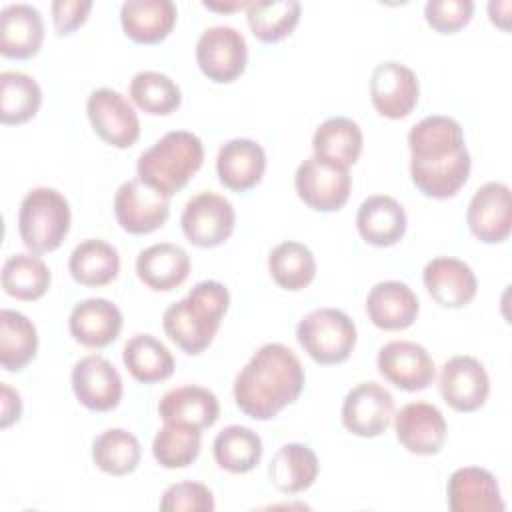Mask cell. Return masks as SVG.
Returning <instances> with one entry per match:
<instances>
[{"label": "cell", "mask_w": 512, "mask_h": 512, "mask_svg": "<svg viewBox=\"0 0 512 512\" xmlns=\"http://www.w3.org/2000/svg\"><path fill=\"white\" fill-rule=\"evenodd\" d=\"M410 178L428 198L446 200L460 192L472 168L462 126L442 114L416 122L408 132Z\"/></svg>", "instance_id": "obj_1"}, {"label": "cell", "mask_w": 512, "mask_h": 512, "mask_svg": "<svg viewBox=\"0 0 512 512\" xmlns=\"http://www.w3.org/2000/svg\"><path fill=\"white\" fill-rule=\"evenodd\" d=\"M304 380L298 356L280 342H268L236 374L234 400L246 416L270 420L300 396Z\"/></svg>", "instance_id": "obj_2"}, {"label": "cell", "mask_w": 512, "mask_h": 512, "mask_svg": "<svg viewBox=\"0 0 512 512\" xmlns=\"http://www.w3.org/2000/svg\"><path fill=\"white\" fill-rule=\"evenodd\" d=\"M228 306V288L218 280H202L164 310V332L182 352L196 356L212 344Z\"/></svg>", "instance_id": "obj_3"}, {"label": "cell", "mask_w": 512, "mask_h": 512, "mask_svg": "<svg viewBox=\"0 0 512 512\" xmlns=\"http://www.w3.org/2000/svg\"><path fill=\"white\" fill-rule=\"evenodd\" d=\"M202 162V140L188 130H172L140 154L136 172L144 184L174 196L200 170Z\"/></svg>", "instance_id": "obj_4"}, {"label": "cell", "mask_w": 512, "mask_h": 512, "mask_svg": "<svg viewBox=\"0 0 512 512\" xmlns=\"http://www.w3.org/2000/svg\"><path fill=\"white\" fill-rule=\"evenodd\" d=\"M70 206L54 188H32L20 202L18 232L24 246L34 254L56 250L70 232Z\"/></svg>", "instance_id": "obj_5"}, {"label": "cell", "mask_w": 512, "mask_h": 512, "mask_svg": "<svg viewBox=\"0 0 512 512\" xmlns=\"http://www.w3.org/2000/svg\"><path fill=\"white\" fill-rule=\"evenodd\" d=\"M298 344L322 366H334L352 354L356 346V326L338 308H318L308 312L296 326Z\"/></svg>", "instance_id": "obj_6"}, {"label": "cell", "mask_w": 512, "mask_h": 512, "mask_svg": "<svg viewBox=\"0 0 512 512\" xmlns=\"http://www.w3.org/2000/svg\"><path fill=\"white\" fill-rule=\"evenodd\" d=\"M196 62L208 80L216 84L234 82L248 62L246 38L232 26H210L196 42Z\"/></svg>", "instance_id": "obj_7"}, {"label": "cell", "mask_w": 512, "mask_h": 512, "mask_svg": "<svg viewBox=\"0 0 512 512\" xmlns=\"http://www.w3.org/2000/svg\"><path fill=\"white\" fill-rule=\"evenodd\" d=\"M234 222L232 202L216 192H198L186 202L180 216L184 236L198 248H216L226 242L234 230Z\"/></svg>", "instance_id": "obj_8"}, {"label": "cell", "mask_w": 512, "mask_h": 512, "mask_svg": "<svg viewBox=\"0 0 512 512\" xmlns=\"http://www.w3.org/2000/svg\"><path fill=\"white\" fill-rule=\"evenodd\" d=\"M114 214L122 230L130 234H150L168 220L170 196L144 184L140 178H132L116 190Z\"/></svg>", "instance_id": "obj_9"}, {"label": "cell", "mask_w": 512, "mask_h": 512, "mask_svg": "<svg viewBox=\"0 0 512 512\" xmlns=\"http://www.w3.org/2000/svg\"><path fill=\"white\" fill-rule=\"evenodd\" d=\"M294 188L308 208L318 212H336L350 198L352 178L348 170L310 156L296 168Z\"/></svg>", "instance_id": "obj_10"}, {"label": "cell", "mask_w": 512, "mask_h": 512, "mask_svg": "<svg viewBox=\"0 0 512 512\" xmlns=\"http://www.w3.org/2000/svg\"><path fill=\"white\" fill-rule=\"evenodd\" d=\"M94 132L114 148H128L140 136V120L126 96L112 88H96L86 100Z\"/></svg>", "instance_id": "obj_11"}, {"label": "cell", "mask_w": 512, "mask_h": 512, "mask_svg": "<svg viewBox=\"0 0 512 512\" xmlns=\"http://www.w3.org/2000/svg\"><path fill=\"white\" fill-rule=\"evenodd\" d=\"M438 390L452 410L474 412L488 400L490 378L480 360L458 354L444 362L438 378Z\"/></svg>", "instance_id": "obj_12"}, {"label": "cell", "mask_w": 512, "mask_h": 512, "mask_svg": "<svg viewBox=\"0 0 512 512\" xmlns=\"http://www.w3.org/2000/svg\"><path fill=\"white\" fill-rule=\"evenodd\" d=\"M394 418V396L378 382H360L342 402V424L360 438L386 432Z\"/></svg>", "instance_id": "obj_13"}, {"label": "cell", "mask_w": 512, "mask_h": 512, "mask_svg": "<svg viewBox=\"0 0 512 512\" xmlns=\"http://www.w3.org/2000/svg\"><path fill=\"white\" fill-rule=\"evenodd\" d=\"M418 96V78L406 64L388 60L374 68L370 78V100L380 116L390 120L408 116L416 108Z\"/></svg>", "instance_id": "obj_14"}, {"label": "cell", "mask_w": 512, "mask_h": 512, "mask_svg": "<svg viewBox=\"0 0 512 512\" xmlns=\"http://www.w3.org/2000/svg\"><path fill=\"white\" fill-rule=\"evenodd\" d=\"M380 374L400 390L416 392L432 384L436 366L428 350L410 340H392L378 350Z\"/></svg>", "instance_id": "obj_15"}, {"label": "cell", "mask_w": 512, "mask_h": 512, "mask_svg": "<svg viewBox=\"0 0 512 512\" xmlns=\"http://www.w3.org/2000/svg\"><path fill=\"white\" fill-rule=\"evenodd\" d=\"M74 396L94 412H108L122 400V378L118 370L100 354H88L72 366Z\"/></svg>", "instance_id": "obj_16"}, {"label": "cell", "mask_w": 512, "mask_h": 512, "mask_svg": "<svg viewBox=\"0 0 512 512\" xmlns=\"http://www.w3.org/2000/svg\"><path fill=\"white\" fill-rule=\"evenodd\" d=\"M470 232L486 244L504 242L512 228V200L510 186L504 182L482 184L466 210Z\"/></svg>", "instance_id": "obj_17"}, {"label": "cell", "mask_w": 512, "mask_h": 512, "mask_svg": "<svg viewBox=\"0 0 512 512\" xmlns=\"http://www.w3.org/2000/svg\"><path fill=\"white\" fill-rule=\"evenodd\" d=\"M398 442L412 454H438L446 442V420L442 412L428 402H410L394 416Z\"/></svg>", "instance_id": "obj_18"}, {"label": "cell", "mask_w": 512, "mask_h": 512, "mask_svg": "<svg viewBox=\"0 0 512 512\" xmlns=\"http://www.w3.org/2000/svg\"><path fill=\"white\" fill-rule=\"evenodd\" d=\"M422 280L432 300L444 308H462L478 292V280L472 268L452 256L432 258L424 266Z\"/></svg>", "instance_id": "obj_19"}, {"label": "cell", "mask_w": 512, "mask_h": 512, "mask_svg": "<svg viewBox=\"0 0 512 512\" xmlns=\"http://www.w3.org/2000/svg\"><path fill=\"white\" fill-rule=\"evenodd\" d=\"M446 494L452 512H504L506 508L494 474L480 466L454 470Z\"/></svg>", "instance_id": "obj_20"}, {"label": "cell", "mask_w": 512, "mask_h": 512, "mask_svg": "<svg viewBox=\"0 0 512 512\" xmlns=\"http://www.w3.org/2000/svg\"><path fill=\"white\" fill-rule=\"evenodd\" d=\"M266 172V152L250 138H234L220 146L216 174L222 186L234 192L254 188Z\"/></svg>", "instance_id": "obj_21"}, {"label": "cell", "mask_w": 512, "mask_h": 512, "mask_svg": "<svg viewBox=\"0 0 512 512\" xmlns=\"http://www.w3.org/2000/svg\"><path fill=\"white\" fill-rule=\"evenodd\" d=\"M418 310V296L400 280L378 282L366 296V314L380 330H404L412 326Z\"/></svg>", "instance_id": "obj_22"}, {"label": "cell", "mask_w": 512, "mask_h": 512, "mask_svg": "<svg viewBox=\"0 0 512 512\" xmlns=\"http://www.w3.org/2000/svg\"><path fill=\"white\" fill-rule=\"evenodd\" d=\"M44 40V20L38 8L26 2L8 4L0 12V54L26 60L38 54Z\"/></svg>", "instance_id": "obj_23"}, {"label": "cell", "mask_w": 512, "mask_h": 512, "mask_svg": "<svg viewBox=\"0 0 512 512\" xmlns=\"http://www.w3.org/2000/svg\"><path fill=\"white\" fill-rule=\"evenodd\" d=\"M68 330L82 346L104 348L118 338L122 330V312L106 298H86L72 308Z\"/></svg>", "instance_id": "obj_24"}, {"label": "cell", "mask_w": 512, "mask_h": 512, "mask_svg": "<svg viewBox=\"0 0 512 512\" xmlns=\"http://www.w3.org/2000/svg\"><path fill=\"white\" fill-rule=\"evenodd\" d=\"M158 416L164 422L192 426L204 430L220 416V402L216 394L204 386L188 384L168 390L158 402Z\"/></svg>", "instance_id": "obj_25"}, {"label": "cell", "mask_w": 512, "mask_h": 512, "mask_svg": "<svg viewBox=\"0 0 512 512\" xmlns=\"http://www.w3.org/2000/svg\"><path fill=\"white\" fill-rule=\"evenodd\" d=\"M140 282L156 292H168L186 282L190 274L188 252L172 242H158L140 250L136 258Z\"/></svg>", "instance_id": "obj_26"}, {"label": "cell", "mask_w": 512, "mask_h": 512, "mask_svg": "<svg viewBox=\"0 0 512 512\" xmlns=\"http://www.w3.org/2000/svg\"><path fill=\"white\" fill-rule=\"evenodd\" d=\"M356 228L372 246H394L406 232V212L396 198L372 194L358 206Z\"/></svg>", "instance_id": "obj_27"}, {"label": "cell", "mask_w": 512, "mask_h": 512, "mask_svg": "<svg viewBox=\"0 0 512 512\" xmlns=\"http://www.w3.org/2000/svg\"><path fill=\"white\" fill-rule=\"evenodd\" d=\"M176 16L172 0H126L120 8L122 30L138 44L162 42L172 32Z\"/></svg>", "instance_id": "obj_28"}, {"label": "cell", "mask_w": 512, "mask_h": 512, "mask_svg": "<svg viewBox=\"0 0 512 512\" xmlns=\"http://www.w3.org/2000/svg\"><path fill=\"white\" fill-rule=\"evenodd\" d=\"M312 148L318 160L348 170L362 154V130L350 118H328L316 128Z\"/></svg>", "instance_id": "obj_29"}, {"label": "cell", "mask_w": 512, "mask_h": 512, "mask_svg": "<svg viewBox=\"0 0 512 512\" xmlns=\"http://www.w3.org/2000/svg\"><path fill=\"white\" fill-rule=\"evenodd\" d=\"M318 472V456L312 448L300 442L280 446L268 466L272 486L284 494H298L308 490L316 482Z\"/></svg>", "instance_id": "obj_30"}, {"label": "cell", "mask_w": 512, "mask_h": 512, "mask_svg": "<svg viewBox=\"0 0 512 512\" xmlns=\"http://www.w3.org/2000/svg\"><path fill=\"white\" fill-rule=\"evenodd\" d=\"M70 276L82 286H106L116 280L120 272L118 250L100 238L80 242L68 260Z\"/></svg>", "instance_id": "obj_31"}, {"label": "cell", "mask_w": 512, "mask_h": 512, "mask_svg": "<svg viewBox=\"0 0 512 512\" xmlns=\"http://www.w3.org/2000/svg\"><path fill=\"white\" fill-rule=\"evenodd\" d=\"M122 362L130 376L142 384L162 382L174 372L172 352L152 334L132 336L122 350Z\"/></svg>", "instance_id": "obj_32"}, {"label": "cell", "mask_w": 512, "mask_h": 512, "mask_svg": "<svg viewBox=\"0 0 512 512\" xmlns=\"http://www.w3.org/2000/svg\"><path fill=\"white\" fill-rule=\"evenodd\" d=\"M212 454L222 470L246 474L254 470L262 458V440L252 428L230 424L216 434Z\"/></svg>", "instance_id": "obj_33"}, {"label": "cell", "mask_w": 512, "mask_h": 512, "mask_svg": "<svg viewBox=\"0 0 512 512\" xmlns=\"http://www.w3.org/2000/svg\"><path fill=\"white\" fill-rule=\"evenodd\" d=\"M52 276L46 262L34 252L12 254L2 266V288L8 296L24 302L42 298L50 288Z\"/></svg>", "instance_id": "obj_34"}, {"label": "cell", "mask_w": 512, "mask_h": 512, "mask_svg": "<svg viewBox=\"0 0 512 512\" xmlns=\"http://www.w3.org/2000/svg\"><path fill=\"white\" fill-rule=\"evenodd\" d=\"M38 350V332L22 312H0V364L8 372L22 370Z\"/></svg>", "instance_id": "obj_35"}, {"label": "cell", "mask_w": 512, "mask_h": 512, "mask_svg": "<svg viewBox=\"0 0 512 512\" xmlns=\"http://www.w3.org/2000/svg\"><path fill=\"white\" fill-rule=\"evenodd\" d=\"M42 104L38 82L18 70L0 74V120L2 124H24L36 116Z\"/></svg>", "instance_id": "obj_36"}, {"label": "cell", "mask_w": 512, "mask_h": 512, "mask_svg": "<svg viewBox=\"0 0 512 512\" xmlns=\"http://www.w3.org/2000/svg\"><path fill=\"white\" fill-rule=\"evenodd\" d=\"M268 270L272 280L284 290H302L316 276V260L302 242L286 240L268 254Z\"/></svg>", "instance_id": "obj_37"}, {"label": "cell", "mask_w": 512, "mask_h": 512, "mask_svg": "<svg viewBox=\"0 0 512 512\" xmlns=\"http://www.w3.org/2000/svg\"><path fill=\"white\" fill-rule=\"evenodd\" d=\"M142 448L138 438L124 428H108L92 442L94 464L110 476H126L140 464Z\"/></svg>", "instance_id": "obj_38"}, {"label": "cell", "mask_w": 512, "mask_h": 512, "mask_svg": "<svg viewBox=\"0 0 512 512\" xmlns=\"http://www.w3.org/2000/svg\"><path fill=\"white\" fill-rule=\"evenodd\" d=\"M302 6L296 0L248 2L246 20L252 34L262 42H278L290 36L300 20Z\"/></svg>", "instance_id": "obj_39"}, {"label": "cell", "mask_w": 512, "mask_h": 512, "mask_svg": "<svg viewBox=\"0 0 512 512\" xmlns=\"http://www.w3.org/2000/svg\"><path fill=\"white\" fill-rule=\"evenodd\" d=\"M128 94L140 110L152 116L172 114L182 102L178 84L170 76L156 70L136 72L130 80Z\"/></svg>", "instance_id": "obj_40"}, {"label": "cell", "mask_w": 512, "mask_h": 512, "mask_svg": "<svg viewBox=\"0 0 512 512\" xmlns=\"http://www.w3.org/2000/svg\"><path fill=\"white\" fill-rule=\"evenodd\" d=\"M202 446V430L192 426L164 422L152 440L154 460L164 468H186L190 466Z\"/></svg>", "instance_id": "obj_41"}, {"label": "cell", "mask_w": 512, "mask_h": 512, "mask_svg": "<svg viewBox=\"0 0 512 512\" xmlns=\"http://www.w3.org/2000/svg\"><path fill=\"white\" fill-rule=\"evenodd\" d=\"M214 508L212 490L192 480L170 484L160 498L162 512H212Z\"/></svg>", "instance_id": "obj_42"}, {"label": "cell", "mask_w": 512, "mask_h": 512, "mask_svg": "<svg viewBox=\"0 0 512 512\" xmlns=\"http://www.w3.org/2000/svg\"><path fill=\"white\" fill-rule=\"evenodd\" d=\"M474 14L470 0H430L424 6L428 26L440 34H454L464 28Z\"/></svg>", "instance_id": "obj_43"}, {"label": "cell", "mask_w": 512, "mask_h": 512, "mask_svg": "<svg viewBox=\"0 0 512 512\" xmlns=\"http://www.w3.org/2000/svg\"><path fill=\"white\" fill-rule=\"evenodd\" d=\"M50 8H52L56 34L68 36L86 22L92 2L90 0H54Z\"/></svg>", "instance_id": "obj_44"}, {"label": "cell", "mask_w": 512, "mask_h": 512, "mask_svg": "<svg viewBox=\"0 0 512 512\" xmlns=\"http://www.w3.org/2000/svg\"><path fill=\"white\" fill-rule=\"evenodd\" d=\"M0 390H2V416H0V426L2 428H8L12 426L14 422L20 420L22 416V398L18 394V390H14L10 384L2 382L0 384Z\"/></svg>", "instance_id": "obj_45"}, {"label": "cell", "mask_w": 512, "mask_h": 512, "mask_svg": "<svg viewBox=\"0 0 512 512\" xmlns=\"http://www.w3.org/2000/svg\"><path fill=\"white\" fill-rule=\"evenodd\" d=\"M510 2L508 0H492L488 4V14H490V20L492 24H496L500 30H508L510 28Z\"/></svg>", "instance_id": "obj_46"}, {"label": "cell", "mask_w": 512, "mask_h": 512, "mask_svg": "<svg viewBox=\"0 0 512 512\" xmlns=\"http://www.w3.org/2000/svg\"><path fill=\"white\" fill-rule=\"evenodd\" d=\"M208 10H218V12H230V10H240L246 8L248 2H234V4H214V2H204Z\"/></svg>", "instance_id": "obj_47"}]
</instances>
